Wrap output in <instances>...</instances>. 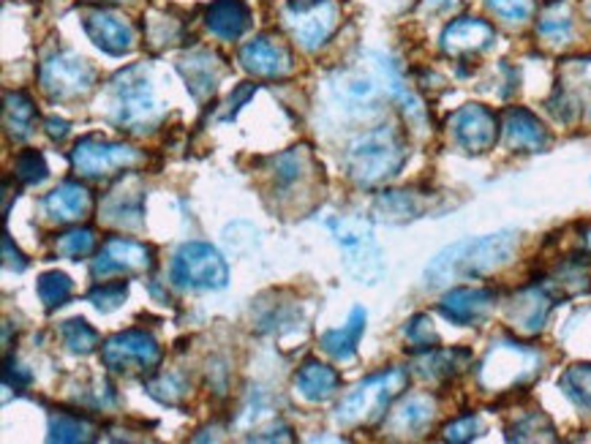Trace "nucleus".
<instances>
[{
  "label": "nucleus",
  "mask_w": 591,
  "mask_h": 444,
  "mask_svg": "<svg viewBox=\"0 0 591 444\" xmlns=\"http://www.w3.org/2000/svg\"><path fill=\"white\" fill-rule=\"evenodd\" d=\"M404 164L406 142L393 126H382V129L363 134L361 139L352 142L349 156H346V167H349L352 180L361 186L385 184V180L395 178L401 172Z\"/></svg>",
  "instance_id": "f03ea898"
},
{
  "label": "nucleus",
  "mask_w": 591,
  "mask_h": 444,
  "mask_svg": "<svg viewBox=\"0 0 591 444\" xmlns=\"http://www.w3.org/2000/svg\"><path fill=\"white\" fill-rule=\"evenodd\" d=\"M469 361V352L463 349H429L423 357L417 361L420 374L425 379H444V376H453L455 371L461 368V363Z\"/></svg>",
  "instance_id": "c85d7f7f"
},
{
  "label": "nucleus",
  "mask_w": 591,
  "mask_h": 444,
  "mask_svg": "<svg viewBox=\"0 0 591 444\" xmlns=\"http://www.w3.org/2000/svg\"><path fill=\"white\" fill-rule=\"evenodd\" d=\"M587 246H589V251H591V233L587 235Z\"/></svg>",
  "instance_id": "3c124183"
},
{
  "label": "nucleus",
  "mask_w": 591,
  "mask_h": 444,
  "mask_svg": "<svg viewBox=\"0 0 591 444\" xmlns=\"http://www.w3.org/2000/svg\"><path fill=\"white\" fill-rule=\"evenodd\" d=\"M461 0H423V9L425 11H434V14H439V11H450L455 9Z\"/></svg>",
  "instance_id": "09e8293b"
},
{
  "label": "nucleus",
  "mask_w": 591,
  "mask_h": 444,
  "mask_svg": "<svg viewBox=\"0 0 591 444\" xmlns=\"http://www.w3.org/2000/svg\"><path fill=\"white\" fill-rule=\"evenodd\" d=\"M142 161L139 150L129 148L120 142H104V139L88 137L79 139L71 150V164L82 178H107V175L118 172V169L137 167Z\"/></svg>",
  "instance_id": "1a4fd4ad"
},
{
  "label": "nucleus",
  "mask_w": 591,
  "mask_h": 444,
  "mask_svg": "<svg viewBox=\"0 0 591 444\" xmlns=\"http://www.w3.org/2000/svg\"><path fill=\"white\" fill-rule=\"evenodd\" d=\"M303 164H306V150L303 148H295L289 150V154L278 156L276 161H273L278 184H295V180L303 175Z\"/></svg>",
  "instance_id": "ea45409f"
},
{
  "label": "nucleus",
  "mask_w": 591,
  "mask_h": 444,
  "mask_svg": "<svg viewBox=\"0 0 591 444\" xmlns=\"http://www.w3.org/2000/svg\"><path fill=\"white\" fill-rule=\"evenodd\" d=\"M338 246L344 248V265L355 282L374 287L385 276V257L376 246L374 233L361 218H331L327 221Z\"/></svg>",
  "instance_id": "39448f33"
},
{
  "label": "nucleus",
  "mask_w": 591,
  "mask_h": 444,
  "mask_svg": "<svg viewBox=\"0 0 591 444\" xmlns=\"http://www.w3.org/2000/svg\"><path fill=\"white\" fill-rule=\"evenodd\" d=\"M240 66L254 77H284L292 71V55L273 36H257L240 47Z\"/></svg>",
  "instance_id": "2eb2a0df"
},
{
  "label": "nucleus",
  "mask_w": 591,
  "mask_h": 444,
  "mask_svg": "<svg viewBox=\"0 0 591 444\" xmlns=\"http://www.w3.org/2000/svg\"><path fill=\"white\" fill-rule=\"evenodd\" d=\"M286 3H289V9L295 11V14H303V11L314 9V6L319 3V0H286Z\"/></svg>",
  "instance_id": "8fccbe9b"
},
{
  "label": "nucleus",
  "mask_w": 591,
  "mask_h": 444,
  "mask_svg": "<svg viewBox=\"0 0 591 444\" xmlns=\"http://www.w3.org/2000/svg\"><path fill=\"white\" fill-rule=\"evenodd\" d=\"M338 385L341 376L335 374V368L325 366V363L319 361H308L295 376L297 393L311 401V404H322V401L333 398V395L338 393Z\"/></svg>",
  "instance_id": "a878e982"
},
{
  "label": "nucleus",
  "mask_w": 591,
  "mask_h": 444,
  "mask_svg": "<svg viewBox=\"0 0 591 444\" xmlns=\"http://www.w3.org/2000/svg\"><path fill=\"white\" fill-rule=\"evenodd\" d=\"M551 295H548L545 289H523L518 292V295L510 300L508 306V319L513 322V327H518L521 333H538L542 330V325H545L548 314H551Z\"/></svg>",
  "instance_id": "aec40b11"
},
{
  "label": "nucleus",
  "mask_w": 591,
  "mask_h": 444,
  "mask_svg": "<svg viewBox=\"0 0 591 444\" xmlns=\"http://www.w3.org/2000/svg\"><path fill=\"white\" fill-rule=\"evenodd\" d=\"M540 36L542 39L553 41V45H567V41L572 39V20H570V11L564 9V6H551V9L545 11V14L540 17Z\"/></svg>",
  "instance_id": "f704fd0d"
},
{
  "label": "nucleus",
  "mask_w": 591,
  "mask_h": 444,
  "mask_svg": "<svg viewBox=\"0 0 591 444\" xmlns=\"http://www.w3.org/2000/svg\"><path fill=\"white\" fill-rule=\"evenodd\" d=\"M101 218L112 227L120 229H139L145 218V191L139 186V178L124 180L118 188L107 194L101 203Z\"/></svg>",
  "instance_id": "4468645a"
},
{
  "label": "nucleus",
  "mask_w": 591,
  "mask_h": 444,
  "mask_svg": "<svg viewBox=\"0 0 591 444\" xmlns=\"http://www.w3.org/2000/svg\"><path fill=\"white\" fill-rule=\"evenodd\" d=\"M104 366L115 374H134V371H150L161 361V346L145 330H124L112 336L101 349Z\"/></svg>",
  "instance_id": "9d476101"
},
{
  "label": "nucleus",
  "mask_w": 591,
  "mask_h": 444,
  "mask_svg": "<svg viewBox=\"0 0 591 444\" xmlns=\"http://www.w3.org/2000/svg\"><path fill=\"white\" fill-rule=\"evenodd\" d=\"M3 265L14 273H22L28 267L26 254L14 246V240L9 235H3Z\"/></svg>",
  "instance_id": "a18cd8bd"
},
{
  "label": "nucleus",
  "mask_w": 591,
  "mask_h": 444,
  "mask_svg": "<svg viewBox=\"0 0 591 444\" xmlns=\"http://www.w3.org/2000/svg\"><path fill=\"white\" fill-rule=\"evenodd\" d=\"M82 26L85 33L90 36V41H93L101 52L112 55V58H124V55L134 50L137 36H134L131 22L126 20V17L115 14V11H90L82 20Z\"/></svg>",
  "instance_id": "ddd939ff"
},
{
  "label": "nucleus",
  "mask_w": 591,
  "mask_h": 444,
  "mask_svg": "<svg viewBox=\"0 0 591 444\" xmlns=\"http://www.w3.org/2000/svg\"><path fill=\"white\" fill-rule=\"evenodd\" d=\"M205 26L218 39L235 41L252 26V9L246 0H213L205 9Z\"/></svg>",
  "instance_id": "6ab92c4d"
},
{
  "label": "nucleus",
  "mask_w": 591,
  "mask_h": 444,
  "mask_svg": "<svg viewBox=\"0 0 591 444\" xmlns=\"http://www.w3.org/2000/svg\"><path fill=\"white\" fill-rule=\"evenodd\" d=\"M154 267V251L142 243H134L129 237H112L104 243L101 254L93 262V276H129V273H145Z\"/></svg>",
  "instance_id": "f8f14e48"
},
{
  "label": "nucleus",
  "mask_w": 591,
  "mask_h": 444,
  "mask_svg": "<svg viewBox=\"0 0 591 444\" xmlns=\"http://www.w3.org/2000/svg\"><path fill=\"white\" fill-rule=\"evenodd\" d=\"M480 431H483V423H480V417L469 415V417L455 420V423H450L447 428H444V440L455 442V444L472 442V440H477Z\"/></svg>",
  "instance_id": "37998d69"
},
{
  "label": "nucleus",
  "mask_w": 591,
  "mask_h": 444,
  "mask_svg": "<svg viewBox=\"0 0 591 444\" xmlns=\"http://www.w3.org/2000/svg\"><path fill=\"white\" fill-rule=\"evenodd\" d=\"M45 126L52 139H66V134H69V124H66L63 118H47Z\"/></svg>",
  "instance_id": "de8ad7c7"
},
{
  "label": "nucleus",
  "mask_w": 591,
  "mask_h": 444,
  "mask_svg": "<svg viewBox=\"0 0 591 444\" xmlns=\"http://www.w3.org/2000/svg\"><path fill=\"white\" fill-rule=\"evenodd\" d=\"M434 417H436L434 398H429V395H414V398L404 401V404L390 415L387 428L398 436H414L423 434L425 428H431Z\"/></svg>",
  "instance_id": "b1692460"
},
{
  "label": "nucleus",
  "mask_w": 591,
  "mask_h": 444,
  "mask_svg": "<svg viewBox=\"0 0 591 444\" xmlns=\"http://www.w3.org/2000/svg\"><path fill=\"white\" fill-rule=\"evenodd\" d=\"M504 139L513 150H526V154H540V150L548 148L551 137H548V129L542 126V120H538V115H532L523 107H510L504 112Z\"/></svg>",
  "instance_id": "f3484780"
},
{
  "label": "nucleus",
  "mask_w": 591,
  "mask_h": 444,
  "mask_svg": "<svg viewBox=\"0 0 591 444\" xmlns=\"http://www.w3.org/2000/svg\"><path fill=\"white\" fill-rule=\"evenodd\" d=\"M3 382H6V387H26L28 382H30V374L28 371H20V366H17L14 361H6V371H3Z\"/></svg>",
  "instance_id": "49530a36"
},
{
  "label": "nucleus",
  "mask_w": 591,
  "mask_h": 444,
  "mask_svg": "<svg viewBox=\"0 0 591 444\" xmlns=\"http://www.w3.org/2000/svg\"><path fill=\"white\" fill-rule=\"evenodd\" d=\"M93 428H90L85 420H79L75 415H66V412H58V415L50 417V442L60 444H79V442H93Z\"/></svg>",
  "instance_id": "7c9ffc66"
},
{
  "label": "nucleus",
  "mask_w": 591,
  "mask_h": 444,
  "mask_svg": "<svg viewBox=\"0 0 591 444\" xmlns=\"http://www.w3.org/2000/svg\"><path fill=\"white\" fill-rule=\"evenodd\" d=\"M496 295L491 289H472V287H455L439 303V312L447 316L453 325H474V322L485 319L491 312Z\"/></svg>",
  "instance_id": "dca6fc26"
},
{
  "label": "nucleus",
  "mask_w": 591,
  "mask_h": 444,
  "mask_svg": "<svg viewBox=\"0 0 591 444\" xmlns=\"http://www.w3.org/2000/svg\"><path fill=\"white\" fill-rule=\"evenodd\" d=\"M496 39L493 28L485 20L477 17H461V20L450 22L442 33V47L450 55H472L489 50Z\"/></svg>",
  "instance_id": "a211bd4d"
},
{
  "label": "nucleus",
  "mask_w": 591,
  "mask_h": 444,
  "mask_svg": "<svg viewBox=\"0 0 591 444\" xmlns=\"http://www.w3.org/2000/svg\"><path fill=\"white\" fill-rule=\"evenodd\" d=\"M169 278L178 289L191 292H216L229 284V265L210 243H186L175 254Z\"/></svg>",
  "instance_id": "423d86ee"
},
{
  "label": "nucleus",
  "mask_w": 591,
  "mask_h": 444,
  "mask_svg": "<svg viewBox=\"0 0 591 444\" xmlns=\"http://www.w3.org/2000/svg\"><path fill=\"white\" fill-rule=\"evenodd\" d=\"M96 248V233L90 227H75L69 233L55 237V251L58 257L66 259H82L93 254Z\"/></svg>",
  "instance_id": "2f4dec72"
},
{
  "label": "nucleus",
  "mask_w": 591,
  "mask_h": 444,
  "mask_svg": "<svg viewBox=\"0 0 591 444\" xmlns=\"http://www.w3.org/2000/svg\"><path fill=\"white\" fill-rule=\"evenodd\" d=\"M257 93V85H252V82H243V85H237V90H235V96H229V101H227V112L221 115V120H232L237 115V109H240L243 105H246L248 99H252V96Z\"/></svg>",
  "instance_id": "c03bdc74"
},
{
  "label": "nucleus",
  "mask_w": 591,
  "mask_h": 444,
  "mask_svg": "<svg viewBox=\"0 0 591 444\" xmlns=\"http://www.w3.org/2000/svg\"><path fill=\"white\" fill-rule=\"evenodd\" d=\"M450 131L466 154H489L499 139L496 115L483 105H463L450 118Z\"/></svg>",
  "instance_id": "9b49d317"
},
{
  "label": "nucleus",
  "mask_w": 591,
  "mask_h": 444,
  "mask_svg": "<svg viewBox=\"0 0 591 444\" xmlns=\"http://www.w3.org/2000/svg\"><path fill=\"white\" fill-rule=\"evenodd\" d=\"M404 336L410 344L420 346V349H434L439 344V333L434 330V322L429 314H414L404 327Z\"/></svg>",
  "instance_id": "4c0bfd02"
},
{
  "label": "nucleus",
  "mask_w": 591,
  "mask_h": 444,
  "mask_svg": "<svg viewBox=\"0 0 591 444\" xmlns=\"http://www.w3.org/2000/svg\"><path fill=\"white\" fill-rule=\"evenodd\" d=\"M406 379H410V376H406L404 368H390L385 374L361 382L355 391L344 395L341 406L335 410V423L344 425V428L376 423V420L385 415L390 401L404 391Z\"/></svg>",
  "instance_id": "20e7f679"
},
{
  "label": "nucleus",
  "mask_w": 591,
  "mask_h": 444,
  "mask_svg": "<svg viewBox=\"0 0 591 444\" xmlns=\"http://www.w3.org/2000/svg\"><path fill=\"white\" fill-rule=\"evenodd\" d=\"M14 175L20 184L39 186L50 178V167H47L45 156H41L39 150H22L14 161Z\"/></svg>",
  "instance_id": "c9c22d12"
},
{
  "label": "nucleus",
  "mask_w": 591,
  "mask_h": 444,
  "mask_svg": "<svg viewBox=\"0 0 591 444\" xmlns=\"http://www.w3.org/2000/svg\"><path fill=\"white\" fill-rule=\"evenodd\" d=\"M93 208V197L82 184H63L47 194L45 210L55 221H79Z\"/></svg>",
  "instance_id": "5701e85b"
},
{
  "label": "nucleus",
  "mask_w": 591,
  "mask_h": 444,
  "mask_svg": "<svg viewBox=\"0 0 591 444\" xmlns=\"http://www.w3.org/2000/svg\"><path fill=\"white\" fill-rule=\"evenodd\" d=\"M540 366L538 352L521 344H496L480 366V385L485 391H504L526 382Z\"/></svg>",
  "instance_id": "6e6552de"
},
{
  "label": "nucleus",
  "mask_w": 591,
  "mask_h": 444,
  "mask_svg": "<svg viewBox=\"0 0 591 444\" xmlns=\"http://www.w3.org/2000/svg\"><path fill=\"white\" fill-rule=\"evenodd\" d=\"M6 131L11 139H28L33 134L36 124V105L28 99L26 93H6Z\"/></svg>",
  "instance_id": "cd10ccee"
},
{
  "label": "nucleus",
  "mask_w": 591,
  "mask_h": 444,
  "mask_svg": "<svg viewBox=\"0 0 591 444\" xmlns=\"http://www.w3.org/2000/svg\"><path fill=\"white\" fill-rule=\"evenodd\" d=\"M96 82V71L82 55L55 52L41 63V90L52 101H71L90 93Z\"/></svg>",
  "instance_id": "0eeeda50"
},
{
  "label": "nucleus",
  "mask_w": 591,
  "mask_h": 444,
  "mask_svg": "<svg viewBox=\"0 0 591 444\" xmlns=\"http://www.w3.org/2000/svg\"><path fill=\"white\" fill-rule=\"evenodd\" d=\"M60 333H63L66 346H69L71 352H77V355H90V352H96V346H99L101 341L99 333H96L82 316H77V319H66Z\"/></svg>",
  "instance_id": "72a5a7b5"
},
{
  "label": "nucleus",
  "mask_w": 591,
  "mask_h": 444,
  "mask_svg": "<svg viewBox=\"0 0 591 444\" xmlns=\"http://www.w3.org/2000/svg\"><path fill=\"white\" fill-rule=\"evenodd\" d=\"M493 14H499L508 22H523L532 17L534 0H489Z\"/></svg>",
  "instance_id": "a19ab883"
},
{
  "label": "nucleus",
  "mask_w": 591,
  "mask_h": 444,
  "mask_svg": "<svg viewBox=\"0 0 591 444\" xmlns=\"http://www.w3.org/2000/svg\"><path fill=\"white\" fill-rule=\"evenodd\" d=\"M559 387L578 410L591 412V363H578V366L567 368L559 379Z\"/></svg>",
  "instance_id": "c756f323"
},
{
  "label": "nucleus",
  "mask_w": 591,
  "mask_h": 444,
  "mask_svg": "<svg viewBox=\"0 0 591 444\" xmlns=\"http://www.w3.org/2000/svg\"><path fill=\"white\" fill-rule=\"evenodd\" d=\"M71 292H75V282H71L66 273L60 270H50L41 273L39 278V297L47 308H60L69 303Z\"/></svg>",
  "instance_id": "473e14b6"
},
{
  "label": "nucleus",
  "mask_w": 591,
  "mask_h": 444,
  "mask_svg": "<svg viewBox=\"0 0 591 444\" xmlns=\"http://www.w3.org/2000/svg\"><path fill=\"white\" fill-rule=\"evenodd\" d=\"M515 229H502V233L466 237V240L453 243L442 248L431 265L425 267V284L431 289L450 287L453 282H469V278H483L489 273L499 270L513 259L518 248Z\"/></svg>",
  "instance_id": "f257e3e1"
},
{
  "label": "nucleus",
  "mask_w": 591,
  "mask_h": 444,
  "mask_svg": "<svg viewBox=\"0 0 591 444\" xmlns=\"http://www.w3.org/2000/svg\"><path fill=\"white\" fill-rule=\"evenodd\" d=\"M510 440L515 442H542V440H553V428L545 417L532 412V415L521 417L510 431Z\"/></svg>",
  "instance_id": "e433bc0d"
},
{
  "label": "nucleus",
  "mask_w": 591,
  "mask_h": 444,
  "mask_svg": "<svg viewBox=\"0 0 591 444\" xmlns=\"http://www.w3.org/2000/svg\"><path fill=\"white\" fill-rule=\"evenodd\" d=\"M148 393L161 401V404H178L183 395H186V387L180 385L178 376L169 374V376H158V379L148 382Z\"/></svg>",
  "instance_id": "79ce46f5"
},
{
  "label": "nucleus",
  "mask_w": 591,
  "mask_h": 444,
  "mask_svg": "<svg viewBox=\"0 0 591 444\" xmlns=\"http://www.w3.org/2000/svg\"><path fill=\"white\" fill-rule=\"evenodd\" d=\"M109 96H112L115 124L124 126V129L148 131L161 118L154 85H150L148 71L142 66H131V69L115 75L109 82Z\"/></svg>",
  "instance_id": "7ed1b4c3"
},
{
  "label": "nucleus",
  "mask_w": 591,
  "mask_h": 444,
  "mask_svg": "<svg viewBox=\"0 0 591 444\" xmlns=\"http://www.w3.org/2000/svg\"><path fill=\"white\" fill-rule=\"evenodd\" d=\"M423 199L414 197L412 191H385L376 197L374 203V216L380 221L387 224H401V221H412L423 213Z\"/></svg>",
  "instance_id": "bb28decb"
},
{
  "label": "nucleus",
  "mask_w": 591,
  "mask_h": 444,
  "mask_svg": "<svg viewBox=\"0 0 591 444\" xmlns=\"http://www.w3.org/2000/svg\"><path fill=\"white\" fill-rule=\"evenodd\" d=\"M129 297V284L126 282H115V284H101L88 295V300L99 308L101 314L115 312V308L124 306V300Z\"/></svg>",
  "instance_id": "58836bf2"
},
{
  "label": "nucleus",
  "mask_w": 591,
  "mask_h": 444,
  "mask_svg": "<svg viewBox=\"0 0 591 444\" xmlns=\"http://www.w3.org/2000/svg\"><path fill=\"white\" fill-rule=\"evenodd\" d=\"M178 71L186 79L188 93L197 101H205L207 96L216 93L218 77H221V66H218L216 55L210 52H191L178 60Z\"/></svg>",
  "instance_id": "4be33fe9"
},
{
  "label": "nucleus",
  "mask_w": 591,
  "mask_h": 444,
  "mask_svg": "<svg viewBox=\"0 0 591 444\" xmlns=\"http://www.w3.org/2000/svg\"><path fill=\"white\" fill-rule=\"evenodd\" d=\"M365 333V308L355 306L349 314V322L341 330H327L319 338V346L338 363H349L357 355V344H361Z\"/></svg>",
  "instance_id": "393cba45"
},
{
  "label": "nucleus",
  "mask_w": 591,
  "mask_h": 444,
  "mask_svg": "<svg viewBox=\"0 0 591 444\" xmlns=\"http://www.w3.org/2000/svg\"><path fill=\"white\" fill-rule=\"evenodd\" d=\"M335 26H338V9H335V3L333 0H319L314 9L295 17V36L306 50H316V47H322L331 39Z\"/></svg>",
  "instance_id": "412c9836"
}]
</instances>
